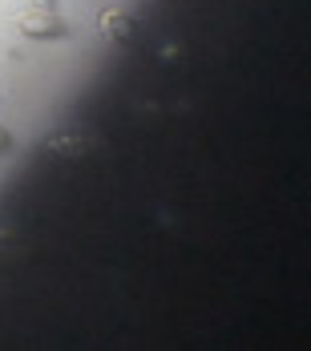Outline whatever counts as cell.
Returning a JSON list of instances; mask_svg holds the SVG:
<instances>
[{
  "label": "cell",
  "instance_id": "obj_1",
  "mask_svg": "<svg viewBox=\"0 0 311 351\" xmlns=\"http://www.w3.org/2000/svg\"><path fill=\"white\" fill-rule=\"evenodd\" d=\"M16 29H21V36H29V40H69L73 36L69 21H61L53 8H36V4L29 12L16 16Z\"/></svg>",
  "mask_w": 311,
  "mask_h": 351
},
{
  "label": "cell",
  "instance_id": "obj_2",
  "mask_svg": "<svg viewBox=\"0 0 311 351\" xmlns=\"http://www.w3.org/2000/svg\"><path fill=\"white\" fill-rule=\"evenodd\" d=\"M45 149L53 158H65V162H85L97 149H105V138L102 134H89V130H65V134H53L45 141Z\"/></svg>",
  "mask_w": 311,
  "mask_h": 351
},
{
  "label": "cell",
  "instance_id": "obj_3",
  "mask_svg": "<svg viewBox=\"0 0 311 351\" xmlns=\"http://www.w3.org/2000/svg\"><path fill=\"white\" fill-rule=\"evenodd\" d=\"M97 29H102L109 40H117V45H130V40H134V16L122 12V8H105L102 16H97Z\"/></svg>",
  "mask_w": 311,
  "mask_h": 351
},
{
  "label": "cell",
  "instance_id": "obj_4",
  "mask_svg": "<svg viewBox=\"0 0 311 351\" xmlns=\"http://www.w3.org/2000/svg\"><path fill=\"white\" fill-rule=\"evenodd\" d=\"M4 149H8V130L0 125V154H4Z\"/></svg>",
  "mask_w": 311,
  "mask_h": 351
},
{
  "label": "cell",
  "instance_id": "obj_5",
  "mask_svg": "<svg viewBox=\"0 0 311 351\" xmlns=\"http://www.w3.org/2000/svg\"><path fill=\"white\" fill-rule=\"evenodd\" d=\"M29 4H36V8H53L57 0H29Z\"/></svg>",
  "mask_w": 311,
  "mask_h": 351
}]
</instances>
